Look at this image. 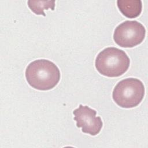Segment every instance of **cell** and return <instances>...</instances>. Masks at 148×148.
<instances>
[{
	"label": "cell",
	"instance_id": "obj_2",
	"mask_svg": "<svg viewBox=\"0 0 148 148\" xmlns=\"http://www.w3.org/2000/svg\"><path fill=\"white\" fill-rule=\"evenodd\" d=\"M130 60L123 50L109 47L102 50L96 57L95 65L97 71L102 75L119 77L128 69Z\"/></svg>",
	"mask_w": 148,
	"mask_h": 148
},
{
	"label": "cell",
	"instance_id": "obj_6",
	"mask_svg": "<svg viewBox=\"0 0 148 148\" xmlns=\"http://www.w3.org/2000/svg\"><path fill=\"white\" fill-rule=\"evenodd\" d=\"M117 5L121 13L130 18L139 16L142 12V3L140 0H118Z\"/></svg>",
	"mask_w": 148,
	"mask_h": 148
},
{
	"label": "cell",
	"instance_id": "obj_3",
	"mask_svg": "<svg viewBox=\"0 0 148 148\" xmlns=\"http://www.w3.org/2000/svg\"><path fill=\"white\" fill-rule=\"evenodd\" d=\"M143 83L136 78H127L119 82L114 87L112 97L119 106L132 108L137 106L145 95Z\"/></svg>",
	"mask_w": 148,
	"mask_h": 148
},
{
	"label": "cell",
	"instance_id": "obj_4",
	"mask_svg": "<svg viewBox=\"0 0 148 148\" xmlns=\"http://www.w3.org/2000/svg\"><path fill=\"white\" fill-rule=\"evenodd\" d=\"M145 35L146 29L141 23L135 20H127L115 28L113 39L121 47H133L140 44Z\"/></svg>",
	"mask_w": 148,
	"mask_h": 148
},
{
	"label": "cell",
	"instance_id": "obj_1",
	"mask_svg": "<svg viewBox=\"0 0 148 148\" xmlns=\"http://www.w3.org/2000/svg\"><path fill=\"white\" fill-rule=\"evenodd\" d=\"M28 83L35 89L46 91L54 88L60 79V72L53 62L40 59L29 63L25 69Z\"/></svg>",
	"mask_w": 148,
	"mask_h": 148
},
{
	"label": "cell",
	"instance_id": "obj_5",
	"mask_svg": "<svg viewBox=\"0 0 148 148\" xmlns=\"http://www.w3.org/2000/svg\"><path fill=\"white\" fill-rule=\"evenodd\" d=\"M76 126L82 128V131L92 136L97 135L101 131L103 123L101 118L97 117V112L88 106L79 105L78 108L73 112Z\"/></svg>",
	"mask_w": 148,
	"mask_h": 148
},
{
	"label": "cell",
	"instance_id": "obj_7",
	"mask_svg": "<svg viewBox=\"0 0 148 148\" xmlns=\"http://www.w3.org/2000/svg\"><path fill=\"white\" fill-rule=\"evenodd\" d=\"M28 6L32 12L38 15L46 16L44 10H54L55 1H28Z\"/></svg>",
	"mask_w": 148,
	"mask_h": 148
}]
</instances>
